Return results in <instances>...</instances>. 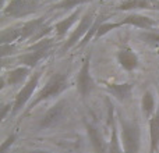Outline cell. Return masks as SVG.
<instances>
[{
    "label": "cell",
    "instance_id": "obj_1",
    "mask_svg": "<svg viewBox=\"0 0 159 153\" xmlns=\"http://www.w3.org/2000/svg\"><path fill=\"white\" fill-rule=\"evenodd\" d=\"M67 88H69V81H67L66 75L61 74V72H56V74H53L49 79H48L46 85L42 88V90L38 93V96L35 98V100L30 104V110H28V111H31L34 107H36L39 103H42V102L46 100V99L52 98V96L60 95V93L63 92V90H66Z\"/></svg>",
    "mask_w": 159,
    "mask_h": 153
},
{
    "label": "cell",
    "instance_id": "obj_2",
    "mask_svg": "<svg viewBox=\"0 0 159 153\" xmlns=\"http://www.w3.org/2000/svg\"><path fill=\"white\" fill-rule=\"evenodd\" d=\"M124 153H138L141 145V129L138 123L129 120L120 121Z\"/></svg>",
    "mask_w": 159,
    "mask_h": 153
},
{
    "label": "cell",
    "instance_id": "obj_3",
    "mask_svg": "<svg viewBox=\"0 0 159 153\" xmlns=\"http://www.w3.org/2000/svg\"><path fill=\"white\" fill-rule=\"evenodd\" d=\"M38 0H10L8 4L3 10V15L13 17V18H21L30 14L35 13L38 8Z\"/></svg>",
    "mask_w": 159,
    "mask_h": 153
},
{
    "label": "cell",
    "instance_id": "obj_4",
    "mask_svg": "<svg viewBox=\"0 0 159 153\" xmlns=\"http://www.w3.org/2000/svg\"><path fill=\"white\" fill-rule=\"evenodd\" d=\"M69 109V103L66 100H60L56 104H53L43 116H42L41 121H39V127L42 129H49L60 124V121L64 118Z\"/></svg>",
    "mask_w": 159,
    "mask_h": 153
},
{
    "label": "cell",
    "instance_id": "obj_5",
    "mask_svg": "<svg viewBox=\"0 0 159 153\" xmlns=\"http://www.w3.org/2000/svg\"><path fill=\"white\" fill-rule=\"evenodd\" d=\"M95 18L96 17H95V14H93V10L88 11V13L82 17L81 21H80V24H78V27L75 28V31L69 36V39H67L66 43H64L63 52L71 49L73 46H75V45L80 43V42L84 39V36L87 35L88 31H89L91 27H92V24L95 22Z\"/></svg>",
    "mask_w": 159,
    "mask_h": 153
},
{
    "label": "cell",
    "instance_id": "obj_6",
    "mask_svg": "<svg viewBox=\"0 0 159 153\" xmlns=\"http://www.w3.org/2000/svg\"><path fill=\"white\" fill-rule=\"evenodd\" d=\"M41 79V72H34V75L30 76V79L27 81V84L22 86V89L17 93L16 100L13 103V114H17L22 107L27 104V102L31 99V96L34 95V90L36 89Z\"/></svg>",
    "mask_w": 159,
    "mask_h": 153
},
{
    "label": "cell",
    "instance_id": "obj_7",
    "mask_svg": "<svg viewBox=\"0 0 159 153\" xmlns=\"http://www.w3.org/2000/svg\"><path fill=\"white\" fill-rule=\"evenodd\" d=\"M95 88V82L92 79V75H91V70H89V56L84 59L82 61V66L78 71V76H77V90L78 93L85 98L88 96Z\"/></svg>",
    "mask_w": 159,
    "mask_h": 153
},
{
    "label": "cell",
    "instance_id": "obj_8",
    "mask_svg": "<svg viewBox=\"0 0 159 153\" xmlns=\"http://www.w3.org/2000/svg\"><path fill=\"white\" fill-rule=\"evenodd\" d=\"M106 90L116 98L119 102H127L130 100L133 93V85L130 82H123V84H107Z\"/></svg>",
    "mask_w": 159,
    "mask_h": 153
},
{
    "label": "cell",
    "instance_id": "obj_9",
    "mask_svg": "<svg viewBox=\"0 0 159 153\" xmlns=\"http://www.w3.org/2000/svg\"><path fill=\"white\" fill-rule=\"evenodd\" d=\"M117 63L123 67L126 71H133L138 67V56L131 49H121L117 53Z\"/></svg>",
    "mask_w": 159,
    "mask_h": 153
},
{
    "label": "cell",
    "instance_id": "obj_10",
    "mask_svg": "<svg viewBox=\"0 0 159 153\" xmlns=\"http://www.w3.org/2000/svg\"><path fill=\"white\" fill-rule=\"evenodd\" d=\"M87 131H88V137H89V141H91V145H92L95 153H106V152H109L103 137H102V134L99 132V129L96 128L95 125L88 124Z\"/></svg>",
    "mask_w": 159,
    "mask_h": 153
},
{
    "label": "cell",
    "instance_id": "obj_11",
    "mask_svg": "<svg viewBox=\"0 0 159 153\" xmlns=\"http://www.w3.org/2000/svg\"><path fill=\"white\" fill-rule=\"evenodd\" d=\"M121 25H134V27L143 28V29H149L152 28L157 22L147 15H141V14H129L127 17H124L123 21H120Z\"/></svg>",
    "mask_w": 159,
    "mask_h": 153
},
{
    "label": "cell",
    "instance_id": "obj_12",
    "mask_svg": "<svg viewBox=\"0 0 159 153\" xmlns=\"http://www.w3.org/2000/svg\"><path fill=\"white\" fill-rule=\"evenodd\" d=\"M43 27H45V17H39V18L27 21L21 27V31H22L21 41H25V39H28V38H34Z\"/></svg>",
    "mask_w": 159,
    "mask_h": 153
},
{
    "label": "cell",
    "instance_id": "obj_13",
    "mask_svg": "<svg viewBox=\"0 0 159 153\" xmlns=\"http://www.w3.org/2000/svg\"><path fill=\"white\" fill-rule=\"evenodd\" d=\"M149 153H155L159 148V109L149 118Z\"/></svg>",
    "mask_w": 159,
    "mask_h": 153
},
{
    "label": "cell",
    "instance_id": "obj_14",
    "mask_svg": "<svg viewBox=\"0 0 159 153\" xmlns=\"http://www.w3.org/2000/svg\"><path fill=\"white\" fill-rule=\"evenodd\" d=\"M30 70H31L30 67H25V66L17 67V68L8 71L7 74H6L4 78H6V81H7L8 85L16 86V85L22 84V82L28 78V75H30Z\"/></svg>",
    "mask_w": 159,
    "mask_h": 153
},
{
    "label": "cell",
    "instance_id": "obj_15",
    "mask_svg": "<svg viewBox=\"0 0 159 153\" xmlns=\"http://www.w3.org/2000/svg\"><path fill=\"white\" fill-rule=\"evenodd\" d=\"M49 50H38V52H27L25 55L20 56L18 61L25 67H30V68H34L42 59H45L48 55H49Z\"/></svg>",
    "mask_w": 159,
    "mask_h": 153
},
{
    "label": "cell",
    "instance_id": "obj_16",
    "mask_svg": "<svg viewBox=\"0 0 159 153\" xmlns=\"http://www.w3.org/2000/svg\"><path fill=\"white\" fill-rule=\"evenodd\" d=\"M80 13H81V10L77 8V10L73 11L71 15H69L67 18L61 20V21H59V22H56V24H55V31H56V33H57V36H60V38H61V36L66 35L67 31H69L70 28L75 24V21L78 20Z\"/></svg>",
    "mask_w": 159,
    "mask_h": 153
},
{
    "label": "cell",
    "instance_id": "obj_17",
    "mask_svg": "<svg viewBox=\"0 0 159 153\" xmlns=\"http://www.w3.org/2000/svg\"><path fill=\"white\" fill-rule=\"evenodd\" d=\"M109 118L112 121V137H110V143H109V153H121V143L119 141L117 125H116L115 117H113V106H110V104H109Z\"/></svg>",
    "mask_w": 159,
    "mask_h": 153
},
{
    "label": "cell",
    "instance_id": "obj_18",
    "mask_svg": "<svg viewBox=\"0 0 159 153\" xmlns=\"http://www.w3.org/2000/svg\"><path fill=\"white\" fill-rule=\"evenodd\" d=\"M21 35H22L21 27H18V28H7V29L2 31L0 42H2V45H10V43H14V42H20L21 41Z\"/></svg>",
    "mask_w": 159,
    "mask_h": 153
},
{
    "label": "cell",
    "instance_id": "obj_19",
    "mask_svg": "<svg viewBox=\"0 0 159 153\" xmlns=\"http://www.w3.org/2000/svg\"><path fill=\"white\" fill-rule=\"evenodd\" d=\"M141 109H143L144 116L147 117H152L155 111V98L152 95L151 90H145L141 99Z\"/></svg>",
    "mask_w": 159,
    "mask_h": 153
},
{
    "label": "cell",
    "instance_id": "obj_20",
    "mask_svg": "<svg viewBox=\"0 0 159 153\" xmlns=\"http://www.w3.org/2000/svg\"><path fill=\"white\" fill-rule=\"evenodd\" d=\"M105 21H106V17H105L103 14H102V15H99V17H96V18H95V22H93L92 27H91V29L88 31V33L84 36V39H82V41L78 43V46H80V47H84L85 45H87L88 42H89L91 39L93 38V36H96V33H98L99 28H101V25L103 24Z\"/></svg>",
    "mask_w": 159,
    "mask_h": 153
},
{
    "label": "cell",
    "instance_id": "obj_21",
    "mask_svg": "<svg viewBox=\"0 0 159 153\" xmlns=\"http://www.w3.org/2000/svg\"><path fill=\"white\" fill-rule=\"evenodd\" d=\"M148 7V0H126L117 7V10H135V8H144Z\"/></svg>",
    "mask_w": 159,
    "mask_h": 153
},
{
    "label": "cell",
    "instance_id": "obj_22",
    "mask_svg": "<svg viewBox=\"0 0 159 153\" xmlns=\"http://www.w3.org/2000/svg\"><path fill=\"white\" fill-rule=\"evenodd\" d=\"M88 2H92V0H61V2L53 4V10H69V8L77 7V6L85 4Z\"/></svg>",
    "mask_w": 159,
    "mask_h": 153
},
{
    "label": "cell",
    "instance_id": "obj_23",
    "mask_svg": "<svg viewBox=\"0 0 159 153\" xmlns=\"http://www.w3.org/2000/svg\"><path fill=\"white\" fill-rule=\"evenodd\" d=\"M53 45V41L49 38H45L42 41H38L32 43L30 47H27V52H38V50H50Z\"/></svg>",
    "mask_w": 159,
    "mask_h": 153
},
{
    "label": "cell",
    "instance_id": "obj_24",
    "mask_svg": "<svg viewBox=\"0 0 159 153\" xmlns=\"http://www.w3.org/2000/svg\"><path fill=\"white\" fill-rule=\"evenodd\" d=\"M119 27H121L120 22H106L105 21L103 24L101 25V28H99V31H98V33H96L95 38H99V36L106 35L107 32H110L112 29H116V28H119Z\"/></svg>",
    "mask_w": 159,
    "mask_h": 153
},
{
    "label": "cell",
    "instance_id": "obj_25",
    "mask_svg": "<svg viewBox=\"0 0 159 153\" xmlns=\"http://www.w3.org/2000/svg\"><path fill=\"white\" fill-rule=\"evenodd\" d=\"M140 39L147 43L151 45H158L159 43V33L157 32H143L140 33Z\"/></svg>",
    "mask_w": 159,
    "mask_h": 153
},
{
    "label": "cell",
    "instance_id": "obj_26",
    "mask_svg": "<svg viewBox=\"0 0 159 153\" xmlns=\"http://www.w3.org/2000/svg\"><path fill=\"white\" fill-rule=\"evenodd\" d=\"M16 139H17V137H16V134H13V135H10V137L7 138V139L4 141V142L2 143V146H0V153H7L8 151V148H10L11 145H13L14 142H16Z\"/></svg>",
    "mask_w": 159,
    "mask_h": 153
},
{
    "label": "cell",
    "instance_id": "obj_27",
    "mask_svg": "<svg viewBox=\"0 0 159 153\" xmlns=\"http://www.w3.org/2000/svg\"><path fill=\"white\" fill-rule=\"evenodd\" d=\"M14 50H16V46H14L13 43L10 45H2V49H0V52H2V57H7L8 55H11V53H14Z\"/></svg>",
    "mask_w": 159,
    "mask_h": 153
},
{
    "label": "cell",
    "instance_id": "obj_28",
    "mask_svg": "<svg viewBox=\"0 0 159 153\" xmlns=\"http://www.w3.org/2000/svg\"><path fill=\"white\" fill-rule=\"evenodd\" d=\"M147 10L159 11V0H148V7H147Z\"/></svg>",
    "mask_w": 159,
    "mask_h": 153
},
{
    "label": "cell",
    "instance_id": "obj_29",
    "mask_svg": "<svg viewBox=\"0 0 159 153\" xmlns=\"http://www.w3.org/2000/svg\"><path fill=\"white\" fill-rule=\"evenodd\" d=\"M8 110H11V104H6V106H3V109H2V120H4L6 118V114H7Z\"/></svg>",
    "mask_w": 159,
    "mask_h": 153
},
{
    "label": "cell",
    "instance_id": "obj_30",
    "mask_svg": "<svg viewBox=\"0 0 159 153\" xmlns=\"http://www.w3.org/2000/svg\"><path fill=\"white\" fill-rule=\"evenodd\" d=\"M30 153H52V152H48V151H32Z\"/></svg>",
    "mask_w": 159,
    "mask_h": 153
}]
</instances>
